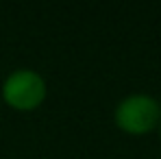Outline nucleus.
Returning <instances> with one entry per match:
<instances>
[{"label":"nucleus","instance_id":"obj_1","mask_svg":"<svg viewBox=\"0 0 161 159\" xmlns=\"http://www.w3.org/2000/svg\"><path fill=\"white\" fill-rule=\"evenodd\" d=\"M159 103L146 94H135L124 98L115 109V122L129 133H146L159 122Z\"/></svg>","mask_w":161,"mask_h":159},{"label":"nucleus","instance_id":"obj_2","mask_svg":"<svg viewBox=\"0 0 161 159\" xmlns=\"http://www.w3.org/2000/svg\"><path fill=\"white\" fill-rule=\"evenodd\" d=\"M2 96H4L7 105H11L13 109L31 111V109L42 105V100L46 96V85L37 72L18 70L4 81Z\"/></svg>","mask_w":161,"mask_h":159}]
</instances>
